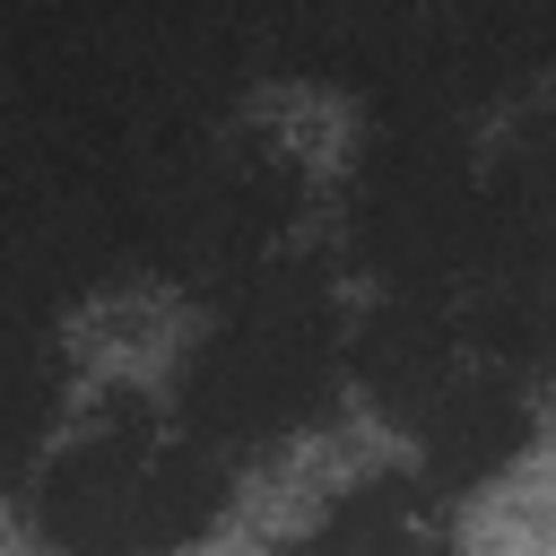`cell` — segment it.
Wrapping results in <instances>:
<instances>
[{"instance_id":"cell-1","label":"cell","mask_w":556,"mask_h":556,"mask_svg":"<svg viewBox=\"0 0 556 556\" xmlns=\"http://www.w3.org/2000/svg\"><path fill=\"white\" fill-rule=\"evenodd\" d=\"M348 374V321L339 295L313 269H252L243 287H226V313L191 339L182 356V434L200 452H235V443H278L295 426L321 417V400Z\"/></svg>"},{"instance_id":"cell-3","label":"cell","mask_w":556,"mask_h":556,"mask_svg":"<svg viewBox=\"0 0 556 556\" xmlns=\"http://www.w3.org/2000/svg\"><path fill=\"white\" fill-rule=\"evenodd\" d=\"M356 243L400 295H443L452 278H478V156L460 122L434 113H382V130L356 156Z\"/></svg>"},{"instance_id":"cell-8","label":"cell","mask_w":556,"mask_h":556,"mask_svg":"<svg viewBox=\"0 0 556 556\" xmlns=\"http://www.w3.org/2000/svg\"><path fill=\"white\" fill-rule=\"evenodd\" d=\"M295 556H452V495L426 478H365L330 495Z\"/></svg>"},{"instance_id":"cell-5","label":"cell","mask_w":556,"mask_h":556,"mask_svg":"<svg viewBox=\"0 0 556 556\" xmlns=\"http://www.w3.org/2000/svg\"><path fill=\"white\" fill-rule=\"evenodd\" d=\"M478 278H556V104L478 165Z\"/></svg>"},{"instance_id":"cell-9","label":"cell","mask_w":556,"mask_h":556,"mask_svg":"<svg viewBox=\"0 0 556 556\" xmlns=\"http://www.w3.org/2000/svg\"><path fill=\"white\" fill-rule=\"evenodd\" d=\"M486 374H556V278H486L478 313L460 321Z\"/></svg>"},{"instance_id":"cell-10","label":"cell","mask_w":556,"mask_h":556,"mask_svg":"<svg viewBox=\"0 0 556 556\" xmlns=\"http://www.w3.org/2000/svg\"><path fill=\"white\" fill-rule=\"evenodd\" d=\"M52 400H61V365L43 348V321H0V469L26 460Z\"/></svg>"},{"instance_id":"cell-11","label":"cell","mask_w":556,"mask_h":556,"mask_svg":"<svg viewBox=\"0 0 556 556\" xmlns=\"http://www.w3.org/2000/svg\"><path fill=\"white\" fill-rule=\"evenodd\" d=\"M547 52H556V17H547Z\"/></svg>"},{"instance_id":"cell-7","label":"cell","mask_w":556,"mask_h":556,"mask_svg":"<svg viewBox=\"0 0 556 556\" xmlns=\"http://www.w3.org/2000/svg\"><path fill=\"white\" fill-rule=\"evenodd\" d=\"M408 426H417V452H426V486H443V495L486 486V478L521 452V434H530L521 391H513L504 374H486V365H469L452 391H434Z\"/></svg>"},{"instance_id":"cell-4","label":"cell","mask_w":556,"mask_h":556,"mask_svg":"<svg viewBox=\"0 0 556 556\" xmlns=\"http://www.w3.org/2000/svg\"><path fill=\"white\" fill-rule=\"evenodd\" d=\"M295 208V165L278 148H208V139H174L139 165V261L174 269V278H217L243 287L252 269H269V243Z\"/></svg>"},{"instance_id":"cell-6","label":"cell","mask_w":556,"mask_h":556,"mask_svg":"<svg viewBox=\"0 0 556 556\" xmlns=\"http://www.w3.org/2000/svg\"><path fill=\"white\" fill-rule=\"evenodd\" d=\"M460 348H469V330L443 313V295H391V304H374V313L356 321L348 365H356V382H365L382 408L417 417L434 391H452V382L469 374Z\"/></svg>"},{"instance_id":"cell-2","label":"cell","mask_w":556,"mask_h":556,"mask_svg":"<svg viewBox=\"0 0 556 556\" xmlns=\"http://www.w3.org/2000/svg\"><path fill=\"white\" fill-rule=\"evenodd\" d=\"M226 513V469L148 408H104L35 486V530L61 556H174Z\"/></svg>"}]
</instances>
